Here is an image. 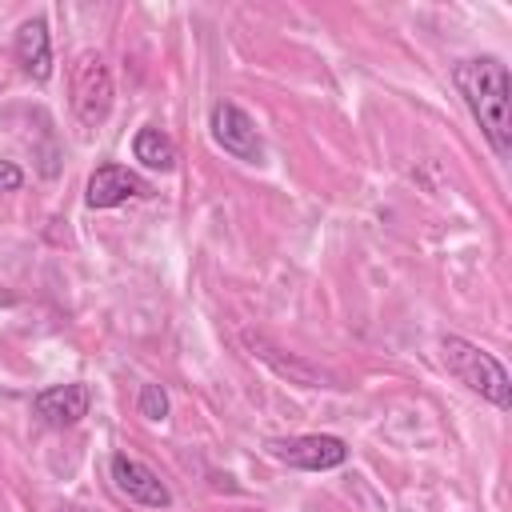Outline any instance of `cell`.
<instances>
[{"label":"cell","mask_w":512,"mask_h":512,"mask_svg":"<svg viewBox=\"0 0 512 512\" xmlns=\"http://www.w3.org/2000/svg\"><path fill=\"white\" fill-rule=\"evenodd\" d=\"M208 128H212V140H216V144H220L228 156H236V160H244V164H260V160H264L260 132H256L252 116H248L240 104L220 100V104L212 108Z\"/></svg>","instance_id":"obj_5"},{"label":"cell","mask_w":512,"mask_h":512,"mask_svg":"<svg viewBox=\"0 0 512 512\" xmlns=\"http://www.w3.org/2000/svg\"><path fill=\"white\" fill-rule=\"evenodd\" d=\"M112 480H116V488L132 500V504H140V508H168L172 504V492H168V484L144 464V460H136V456H112Z\"/></svg>","instance_id":"obj_7"},{"label":"cell","mask_w":512,"mask_h":512,"mask_svg":"<svg viewBox=\"0 0 512 512\" xmlns=\"http://www.w3.org/2000/svg\"><path fill=\"white\" fill-rule=\"evenodd\" d=\"M16 64L36 84H44L52 76V40H48V24L40 16L24 20L20 32H16Z\"/></svg>","instance_id":"obj_9"},{"label":"cell","mask_w":512,"mask_h":512,"mask_svg":"<svg viewBox=\"0 0 512 512\" xmlns=\"http://www.w3.org/2000/svg\"><path fill=\"white\" fill-rule=\"evenodd\" d=\"M140 196H152V184L144 176H136L132 168L124 164H100L88 180V192H84V204L88 208H116L124 200H140Z\"/></svg>","instance_id":"obj_6"},{"label":"cell","mask_w":512,"mask_h":512,"mask_svg":"<svg viewBox=\"0 0 512 512\" xmlns=\"http://www.w3.org/2000/svg\"><path fill=\"white\" fill-rule=\"evenodd\" d=\"M268 456H276L288 468H304V472H328L340 468L348 460V444L340 436H288V440H268Z\"/></svg>","instance_id":"obj_4"},{"label":"cell","mask_w":512,"mask_h":512,"mask_svg":"<svg viewBox=\"0 0 512 512\" xmlns=\"http://www.w3.org/2000/svg\"><path fill=\"white\" fill-rule=\"evenodd\" d=\"M452 80L468 104V112L476 116L480 132L488 136L496 156L512 152V84H508V68L496 56H480V60H460L452 68Z\"/></svg>","instance_id":"obj_1"},{"label":"cell","mask_w":512,"mask_h":512,"mask_svg":"<svg viewBox=\"0 0 512 512\" xmlns=\"http://www.w3.org/2000/svg\"><path fill=\"white\" fill-rule=\"evenodd\" d=\"M72 108L80 116V124H104L108 108H112V76L104 68L100 56L84 52L72 68Z\"/></svg>","instance_id":"obj_3"},{"label":"cell","mask_w":512,"mask_h":512,"mask_svg":"<svg viewBox=\"0 0 512 512\" xmlns=\"http://www.w3.org/2000/svg\"><path fill=\"white\" fill-rule=\"evenodd\" d=\"M136 404H140V416H148V420H164L168 416V396H164L160 384H144Z\"/></svg>","instance_id":"obj_11"},{"label":"cell","mask_w":512,"mask_h":512,"mask_svg":"<svg viewBox=\"0 0 512 512\" xmlns=\"http://www.w3.org/2000/svg\"><path fill=\"white\" fill-rule=\"evenodd\" d=\"M88 408H92L88 384H52V388H44V392L32 396V412H36L44 424H52V428H72V424H80V420L88 416Z\"/></svg>","instance_id":"obj_8"},{"label":"cell","mask_w":512,"mask_h":512,"mask_svg":"<svg viewBox=\"0 0 512 512\" xmlns=\"http://www.w3.org/2000/svg\"><path fill=\"white\" fill-rule=\"evenodd\" d=\"M132 152L144 168H156V172H172L176 168V144L160 132V128H140L136 140H132Z\"/></svg>","instance_id":"obj_10"},{"label":"cell","mask_w":512,"mask_h":512,"mask_svg":"<svg viewBox=\"0 0 512 512\" xmlns=\"http://www.w3.org/2000/svg\"><path fill=\"white\" fill-rule=\"evenodd\" d=\"M24 184V172L12 160H0V192H16Z\"/></svg>","instance_id":"obj_12"},{"label":"cell","mask_w":512,"mask_h":512,"mask_svg":"<svg viewBox=\"0 0 512 512\" xmlns=\"http://www.w3.org/2000/svg\"><path fill=\"white\" fill-rule=\"evenodd\" d=\"M440 360H444V368H448L464 388L480 392V396L492 400L496 408H508V404H512L508 372H504V364H500L492 352L476 348V344L464 340V336H444V340H440Z\"/></svg>","instance_id":"obj_2"}]
</instances>
